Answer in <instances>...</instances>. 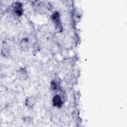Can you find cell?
Returning <instances> with one entry per match:
<instances>
[{"instance_id":"obj_1","label":"cell","mask_w":127,"mask_h":127,"mask_svg":"<svg viewBox=\"0 0 127 127\" xmlns=\"http://www.w3.org/2000/svg\"><path fill=\"white\" fill-rule=\"evenodd\" d=\"M13 12L18 16H20L22 13V4L20 2H15L12 5Z\"/></svg>"},{"instance_id":"obj_2","label":"cell","mask_w":127,"mask_h":127,"mask_svg":"<svg viewBox=\"0 0 127 127\" xmlns=\"http://www.w3.org/2000/svg\"><path fill=\"white\" fill-rule=\"evenodd\" d=\"M52 18L53 22L56 25V27L58 28L60 31V29L62 28V27L60 23L59 13L58 12H55L53 14L52 16Z\"/></svg>"},{"instance_id":"obj_3","label":"cell","mask_w":127,"mask_h":127,"mask_svg":"<svg viewBox=\"0 0 127 127\" xmlns=\"http://www.w3.org/2000/svg\"><path fill=\"white\" fill-rule=\"evenodd\" d=\"M53 104L54 106L58 107H61L62 106L63 102H62L61 97L59 95H56L53 97Z\"/></svg>"},{"instance_id":"obj_4","label":"cell","mask_w":127,"mask_h":127,"mask_svg":"<svg viewBox=\"0 0 127 127\" xmlns=\"http://www.w3.org/2000/svg\"><path fill=\"white\" fill-rule=\"evenodd\" d=\"M58 87V85L56 81H52L51 82V87L54 90L57 89Z\"/></svg>"},{"instance_id":"obj_5","label":"cell","mask_w":127,"mask_h":127,"mask_svg":"<svg viewBox=\"0 0 127 127\" xmlns=\"http://www.w3.org/2000/svg\"><path fill=\"white\" fill-rule=\"evenodd\" d=\"M34 101H33V99H32V98L31 99H27V101H26V104H27V105L30 107H31L32 106V105H31V103L32 104H34Z\"/></svg>"}]
</instances>
